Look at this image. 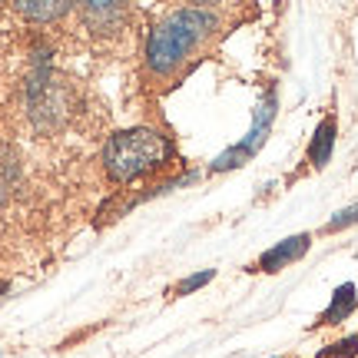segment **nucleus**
<instances>
[{
  "label": "nucleus",
  "mask_w": 358,
  "mask_h": 358,
  "mask_svg": "<svg viewBox=\"0 0 358 358\" xmlns=\"http://www.w3.org/2000/svg\"><path fill=\"white\" fill-rule=\"evenodd\" d=\"M0 292H3V285H0Z\"/></svg>",
  "instance_id": "ddd939ff"
},
{
  "label": "nucleus",
  "mask_w": 358,
  "mask_h": 358,
  "mask_svg": "<svg viewBox=\"0 0 358 358\" xmlns=\"http://www.w3.org/2000/svg\"><path fill=\"white\" fill-rule=\"evenodd\" d=\"M358 355V335H348L342 342H332V345H325L315 358H355Z\"/></svg>",
  "instance_id": "9d476101"
},
{
  "label": "nucleus",
  "mask_w": 358,
  "mask_h": 358,
  "mask_svg": "<svg viewBox=\"0 0 358 358\" xmlns=\"http://www.w3.org/2000/svg\"><path fill=\"white\" fill-rule=\"evenodd\" d=\"M335 136H338V123H335V116H325L319 127H315L312 143H308V163H312V169L329 166L332 150H335Z\"/></svg>",
  "instance_id": "423d86ee"
},
{
  "label": "nucleus",
  "mask_w": 358,
  "mask_h": 358,
  "mask_svg": "<svg viewBox=\"0 0 358 358\" xmlns=\"http://www.w3.org/2000/svg\"><path fill=\"white\" fill-rule=\"evenodd\" d=\"M13 10L20 13V17H27V20L50 24V20L66 17L73 7H70V3H64V0H20V3H13Z\"/></svg>",
  "instance_id": "0eeeda50"
},
{
  "label": "nucleus",
  "mask_w": 358,
  "mask_h": 358,
  "mask_svg": "<svg viewBox=\"0 0 358 358\" xmlns=\"http://www.w3.org/2000/svg\"><path fill=\"white\" fill-rule=\"evenodd\" d=\"M358 308V289L355 282H342L338 289L332 292V302H329V308L322 312L319 319H315V325L312 329H329V325H338V322H348V315Z\"/></svg>",
  "instance_id": "39448f33"
},
{
  "label": "nucleus",
  "mask_w": 358,
  "mask_h": 358,
  "mask_svg": "<svg viewBox=\"0 0 358 358\" xmlns=\"http://www.w3.org/2000/svg\"><path fill=\"white\" fill-rule=\"evenodd\" d=\"M173 159H176L173 140L153 127L120 129L103 146V169H106L110 182H116V186H127V182H136L140 176L159 173Z\"/></svg>",
  "instance_id": "f03ea898"
},
{
  "label": "nucleus",
  "mask_w": 358,
  "mask_h": 358,
  "mask_svg": "<svg viewBox=\"0 0 358 358\" xmlns=\"http://www.w3.org/2000/svg\"><path fill=\"white\" fill-rule=\"evenodd\" d=\"M348 226H358V203L348 206V209H338V213L325 222L322 232H342V229H348Z\"/></svg>",
  "instance_id": "f8f14e48"
},
{
  "label": "nucleus",
  "mask_w": 358,
  "mask_h": 358,
  "mask_svg": "<svg viewBox=\"0 0 358 358\" xmlns=\"http://www.w3.org/2000/svg\"><path fill=\"white\" fill-rule=\"evenodd\" d=\"M308 249H312V236H308V232L289 236V239L275 243L272 249H266V252L259 256V262L252 266V272H266V275H275V272H282L285 266L299 262V259L306 256Z\"/></svg>",
  "instance_id": "20e7f679"
},
{
  "label": "nucleus",
  "mask_w": 358,
  "mask_h": 358,
  "mask_svg": "<svg viewBox=\"0 0 358 358\" xmlns=\"http://www.w3.org/2000/svg\"><path fill=\"white\" fill-rule=\"evenodd\" d=\"M17 182H20V159H17L10 146L0 143V203L10 196Z\"/></svg>",
  "instance_id": "1a4fd4ad"
},
{
  "label": "nucleus",
  "mask_w": 358,
  "mask_h": 358,
  "mask_svg": "<svg viewBox=\"0 0 358 358\" xmlns=\"http://www.w3.org/2000/svg\"><path fill=\"white\" fill-rule=\"evenodd\" d=\"M219 10L213 7H173L166 10L146 34L143 64L153 80L176 77L192 60V53L203 50L209 37L219 30Z\"/></svg>",
  "instance_id": "f257e3e1"
},
{
  "label": "nucleus",
  "mask_w": 358,
  "mask_h": 358,
  "mask_svg": "<svg viewBox=\"0 0 358 358\" xmlns=\"http://www.w3.org/2000/svg\"><path fill=\"white\" fill-rule=\"evenodd\" d=\"M27 110L37 129H57L66 123V116L73 110V93L64 77L50 73V66H37V73L27 83Z\"/></svg>",
  "instance_id": "7ed1b4c3"
},
{
  "label": "nucleus",
  "mask_w": 358,
  "mask_h": 358,
  "mask_svg": "<svg viewBox=\"0 0 358 358\" xmlns=\"http://www.w3.org/2000/svg\"><path fill=\"white\" fill-rule=\"evenodd\" d=\"M83 17H87V24L93 27V30H103V27H113L120 24L123 17H127V10L120 7V3H110V0H103V3H83Z\"/></svg>",
  "instance_id": "6e6552de"
},
{
  "label": "nucleus",
  "mask_w": 358,
  "mask_h": 358,
  "mask_svg": "<svg viewBox=\"0 0 358 358\" xmlns=\"http://www.w3.org/2000/svg\"><path fill=\"white\" fill-rule=\"evenodd\" d=\"M213 279H216V268H203V272H196V275H186V279L179 282L176 289H173V295H192L196 289L209 285Z\"/></svg>",
  "instance_id": "9b49d317"
}]
</instances>
